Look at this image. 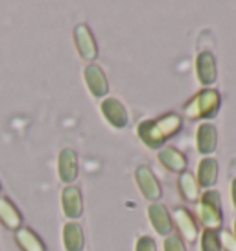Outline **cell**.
<instances>
[{"label": "cell", "mask_w": 236, "mask_h": 251, "mask_svg": "<svg viewBox=\"0 0 236 251\" xmlns=\"http://www.w3.org/2000/svg\"><path fill=\"white\" fill-rule=\"evenodd\" d=\"M61 207L63 212L67 214V218L76 220L81 216L83 212V196H81V190L76 185H69L63 188L61 192Z\"/></svg>", "instance_id": "obj_8"}, {"label": "cell", "mask_w": 236, "mask_h": 251, "mask_svg": "<svg viewBox=\"0 0 236 251\" xmlns=\"http://www.w3.org/2000/svg\"><path fill=\"white\" fill-rule=\"evenodd\" d=\"M179 129H181V117L175 113H170V115H165L157 120H146V122L139 124L137 133L148 148L157 150L163 148V144Z\"/></svg>", "instance_id": "obj_1"}, {"label": "cell", "mask_w": 236, "mask_h": 251, "mask_svg": "<svg viewBox=\"0 0 236 251\" xmlns=\"http://www.w3.org/2000/svg\"><path fill=\"white\" fill-rule=\"evenodd\" d=\"M165 251H187V248H185V242L181 240V236L170 235L166 236L165 240Z\"/></svg>", "instance_id": "obj_21"}, {"label": "cell", "mask_w": 236, "mask_h": 251, "mask_svg": "<svg viewBox=\"0 0 236 251\" xmlns=\"http://www.w3.org/2000/svg\"><path fill=\"white\" fill-rule=\"evenodd\" d=\"M179 190L189 201H197L199 200V185H197L196 177L190 172H183L179 176Z\"/></svg>", "instance_id": "obj_19"}, {"label": "cell", "mask_w": 236, "mask_h": 251, "mask_svg": "<svg viewBox=\"0 0 236 251\" xmlns=\"http://www.w3.org/2000/svg\"><path fill=\"white\" fill-rule=\"evenodd\" d=\"M197 151L201 155H211L218 148V131L212 124L205 122L197 127Z\"/></svg>", "instance_id": "obj_12"}, {"label": "cell", "mask_w": 236, "mask_h": 251, "mask_svg": "<svg viewBox=\"0 0 236 251\" xmlns=\"http://www.w3.org/2000/svg\"><path fill=\"white\" fill-rule=\"evenodd\" d=\"M57 170H59V179L65 185H71L78 177V153L72 148H65L59 153L57 161Z\"/></svg>", "instance_id": "obj_9"}, {"label": "cell", "mask_w": 236, "mask_h": 251, "mask_svg": "<svg viewBox=\"0 0 236 251\" xmlns=\"http://www.w3.org/2000/svg\"><path fill=\"white\" fill-rule=\"evenodd\" d=\"M74 41H76V48L79 52V57L85 61H93L98 55V47H96L94 35L87 24H78L74 30Z\"/></svg>", "instance_id": "obj_5"}, {"label": "cell", "mask_w": 236, "mask_h": 251, "mask_svg": "<svg viewBox=\"0 0 236 251\" xmlns=\"http://www.w3.org/2000/svg\"><path fill=\"white\" fill-rule=\"evenodd\" d=\"M221 105V98L218 91L214 89H203L197 93L187 105H185V117L190 120L197 118H214L218 115Z\"/></svg>", "instance_id": "obj_2"}, {"label": "cell", "mask_w": 236, "mask_h": 251, "mask_svg": "<svg viewBox=\"0 0 236 251\" xmlns=\"http://www.w3.org/2000/svg\"><path fill=\"white\" fill-rule=\"evenodd\" d=\"M173 220H175L177 229L181 231L185 242H189V244L196 242L197 233H199V231H197L194 216H192L189 211H185V209H175V212H173Z\"/></svg>", "instance_id": "obj_13"}, {"label": "cell", "mask_w": 236, "mask_h": 251, "mask_svg": "<svg viewBox=\"0 0 236 251\" xmlns=\"http://www.w3.org/2000/svg\"><path fill=\"white\" fill-rule=\"evenodd\" d=\"M83 78H85V83L91 94L96 98H103L109 93V81H107V76L102 71V67H98L94 63L87 65L85 71H83Z\"/></svg>", "instance_id": "obj_6"}, {"label": "cell", "mask_w": 236, "mask_h": 251, "mask_svg": "<svg viewBox=\"0 0 236 251\" xmlns=\"http://www.w3.org/2000/svg\"><path fill=\"white\" fill-rule=\"evenodd\" d=\"M231 194H233V203H235L236 209V177L233 179V185H231Z\"/></svg>", "instance_id": "obj_24"}, {"label": "cell", "mask_w": 236, "mask_h": 251, "mask_svg": "<svg viewBox=\"0 0 236 251\" xmlns=\"http://www.w3.org/2000/svg\"><path fill=\"white\" fill-rule=\"evenodd\" d=\"M63 244L67 251H83L85 248V235L83 227L76 222H69L63 227Z\"/></svg>", "instance_id": "obj_15"}, {"label": "cell", "mask_w": 236, "mask_h": 251, "mask_svg": "<svg viewBox=\"0 0 236 251\" xmlns=\"http://www.w3.org/2000/svg\"><path fill=\"white\" fill-rule=\"evenodd\" d=\"M0 222L8 229H13V231H19L21 224H23L21 212L8 198H0Z\"/></svg>", "instance_id": "obj_17"}, {"label": "cell", "mask_w": 236, "mask_h": 251, "mask_svg": "<svg viewBox=\"0 0 236 251\" xmlns=\"http://www.w3.org/2000/svg\"><path fill=\"white\" fill-rule=\"evenodd\" d=\"M159 161L165 168L172 170V172H187V157L172 146H165L159 150Z\"/></svg>", "instance_id": "obj_14"}, {"label": "cell", "mask_w": 236, "mask_h": 251, "mask_svg": "<svg viewBox=\"0 0 236 251\" xmlns=\"http://www.w3.org/2000/svg\"><path fill=\"white\" fill-rule=\"evenodd\" d=\"M15 238H17V244L21 246V250L24 251H47L43 240L33 233L32 229L21 227L15 233Z\"/></svg>", "instance_id": "obj_18"}, {"label": "cell", "mask_w": 236, "mask_h": 251, "mask_svg": "<svg viewBox=\"0 0 236 251\" xmlns=\"http://www.w3.org/2000/svg\"><path fill=\"white\" fill-rule=\"evenodd\" d=\"M201 251H221L220 235H218V231L205 229L203 235H201Z\"/></svg>", "instance_id": "obj_20"}, {"label": "cell", "mask_w": 236, "mask_h": 251, "mask_svg": "<svg viewBox=\"0 0 236 251\" xmlns=\"http://www.w3.org/2000/svg\"><path fill=\"white\" fill-rule=\"evenodd\" d=\"M135 179H137V185L144 194V198L157 203V200L163 196V188H161V183L150 168L148 166H139L137 172H135Z\"/></svg>", "instance_id": "obj_4"}, {"label": "cell", "mask_w": 236, "mask_h": 251, "mask_svg": "<svg viewBox=\"0 0 236 251\" xmlns=\"http://www.w3.org/2000/svg\"><path fill=\"white\" fill-rule=\"evenodd\" d=\"M235 238H236V222H235Z\"/></svg>", "instance_id": "obj_25"}, {"label": "cell", "mask_w": 236, "mask_h": 251, "mask_svg": "<svg viewBox=\"0 0 236 251\" xmlns=\"http://www.w3.org/2000/svg\"><path fill=\"white\" fill-rule=\"evenodd\" d=\"M197 218L205 226V229L218 231L221 227V224H223V218H221V201L220 194L216 190H207L201 196V201L197 205Z\"/></svg>", "instance_id": "obj_3"}, {"label": "cell", "mask_w": 236, "mask_h": 251, "mask_svg": "<svg viewBox=\"0 0 236 251\" xmlns=\"http://www.w3.org/2000/svg\"><path fill=\"white\" fill-rule=\"evenodd\" d=\"M102 113L103 117H105V120L113 127H117V129L126 127L127 122H129L126 105L120 102V100H117V98H105L102 102Z\"/></svg>", "instance_id": "obj_7"}, {"label": "cell", "mask_w": 236, "mask_h": 251, "mask_svg": "<svg viewBox=\"0 0 236 251\" xmlns=\"http://www.w3.org/2000/svg\"><path fill=\"white\" fill-rule=\"evenodd\" d=\"M197 185L211 190V187L216 185L218 181V163L212 157H205L203 161L197 165Z\"/></svg>", "instance_id": "obj_16"}, {"label": "cell", "mask_w": 236, "mask_h": 251, "mask_svg": "<svg viewBox=\"0 0 236 251\" xmlns=\"http://www.w3.org/2000/svg\"><path fill=\"white\" fill-rule=\"evenodd\" d=\"M135 251H157V246H155V240L151 236H141L137 240V248Z\"/></svg>", "instance_id": "obj_22"}, {"label": "cell", "mask_w": 236, "mask_h": 251, "mask_svg": "<svg viewBox=\"0 0 236 251\" xmlns=\"http://www.w3.org/2000/svg\"><path fill=\"white\" fill-rule=\"evenodd\" d=\"M196 74L199 83L205 87L212 85L218 78V69H216V59L211 52H201L196 57Z\"/></svg>", "instance_id": "obj_11"}, {"label": "cell", "mask_w": 236, "mask_h": 251, "mask_svg": "<svg viewBox=\"0 0 236 251\" xmlns=\"http://www.w3.org/2000/svg\"><path fill=\"white\" fill-rule=\"evenodd\" d=\"M148 216H150V222L153 229L157 231L159 235L163 236H170L173 231V220L170 216V212L163 203H151L148 207Z\"/></svg>", "instance_id": "obj_10"}, {"label": "cell", "mask_w": 236, "mask_h": 251, "mask_svg": "<svg viewBox=\"0 0 236 251\" xmlns=\"http://www.w3.org/2000/svg\"><path fill=\"white\" fill-rule=\"evenodd\" d=\"M220 244L221 248H225V251H236V238L229 231H223L220 235Z\"/></svg>", "instance_id": "obj_23"}]
</instances>
